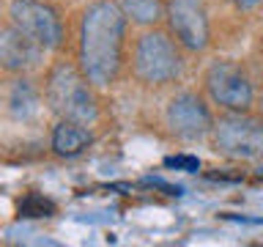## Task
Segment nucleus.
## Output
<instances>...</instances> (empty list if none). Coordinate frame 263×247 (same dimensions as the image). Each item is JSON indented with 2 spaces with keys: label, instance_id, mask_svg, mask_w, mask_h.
Instances as JSON below:
<instances>
[{
  "label": "nucleus",
  "instance_id": "f257e3e1",
  "mask_svg": "<svg viewBox=\"0 0 263 247\" xmlns=\"http://www.w3.org/2000/svg\"><path fill=\"white\" fill-rule=\"evenodd\" d=\"M126 49V16L115 0H93L80 16L77 66L93 88H107L118 80Z\"/></svg>",
  "mask_w": 263,
  "mask_h": 247
},
{
  "label": "nucleus",
  "instance_id": "f03ea898",
  "mask_svg": "<svg viewBox=\"0 0 263 247\" xmlns=\"http://www.w3.org/2000/svg\"><path fill=\"white\" fill-rule=\"evenodd\" d=\"M44 102L58 118L66 121H77L90 127L99 118L96 88L88 82L80 66L71 61H55L49 66L44 80Z\"/></svg>",
  "mask_w": 263,
  "mask_h": 247
},
{
  "label": "nucleus",
  "instance_id": "7ed1b4c3",
  "mask_svg": "<svg viewBox=\"0 0 263 247\" xmlns=\"http://www.w3.org/2000/svg\"><path fill=\"white\" fill-rule=\"evenodd\" d=\"M132 72L145 85H164L181 74V52L167 33L145 28L132 49Z\"/></svg>",
  "mask_w": 263,
  "mask_h": 247
},
{
  "label": "nucleus",
  "instance_id": "20e7f679",
  "mask_svg": "<svg viewBox=\"0 0 263 247\" xmlns=\"http://www.w3.org/2000/svg\"><path fill=\"white\" fill-rule=\"evenodd\" d=\"M214 151L230 160H260L263 156V121L250 118L247 113H228L211 123Z\"/></svg>",
  "mask_w": 263,
  "mask_h": 247
},
{
  "label": "nucleus",
  "instance_id": "39448f33",
  "mask_svg": "<svg viewBox=\"0 0 263 247\" xmlns=\"http://www.w3.org/2000/svg\"><path fill=\"white\" fill-rule=\"evenodd\" d=\"M8 22L30 41H36L41 49H58L63 44V20L47 0H11Z\"/></svg>",
  "mask_w": 263,
  "mask_h": 247
},
{
  "label": "nucleus",
  "instance_id": "423d86ee",
  "mask_svg": "<svg viewBox=\"0 0 263 247\" xmlns=\"http://www.w3.org/2000/svg\"><path fill=\"white\" fill-rule=\"evenodd\" d=\"M205 91L211 102L228 113H247L255 102V88L244 66L236 61H217L205 72Z\"/></svg>",
  "mask_w": 263,
  "mask_h": 247
},
{
  "label": "nucleus",
  "instance_id": "0eeeda50",
  "mask_svg": "<svg viewBox=\"0 0 263 247\" xmlns=\"http://www.w3.org/2000/svg\"><path fill=\"white\" fill-rule=\"evenodd\" d=\"M164 20L170 25V33L189 52H203L209 47L211 28L203 0H167L164 3Z\"/></svg>",
  "mask_w": 263,
  "mask_h": 247
},
{
  "label": "nucleus",
  "instance_id": "6e6552de",
  "mask_svg": "<svg viewBox=\"0 0 263 247\" xmlns=\"http://www.w3.org/2000/svg\"><path fill=\"white\" fill-rule=\"evenodd\" d=\"M164 121L173 135L184 137V140H200L211 132V113L205 102L192 91H184V94H176L170 99L167 110H164Z\"/></svg>",
  "mask_w": 263,
  "mask_h": 247
},
{
  "label": "nucleus",
  "instance_id": "1a4fd4ad",
  "mask_svg": "<svg viewBox=\"0 0 263 247\" xmlns=\"http://www.w3.org/2000/svg\"><path fill=\"white\" fill-rule=\"evenodd\" d=\"M44 52L36 41H30L22 30H16L14 25L0 28V72L6 74H28L39 69L44 61Z\"/></svg>",
  "mask_w": 263,
  "mask_h": 247
},
{
  "label": "nucleus",
  "instance_id": "9d476101",
  "mask_svg": "<svg viewBox=\"0 0 263 247\" xmlns=\"http://www.w3.org/2000/svg\"><path fill=\"white\" fill-rule=\"evenodd\" d=\"M93 143V135L88 132L85 123H77V121H66L61 118L52 129V151L63 160H74L80 156L85 148Z\"/></svg>",
  "mask_w": 263,
  "mask_h": 247
},
{
  "label": "nucleus",
  "instance_id": "9b49d317",
  "mask_svg": "<svg viewBox=\"0 0 263 247\" xmlns=\"http://www.w3.org/2000/svg\"><path fill=\"white\" fill-rule=\"evenodd\" d=\"M115 3L126 16V22L140 25V28H154L164 20L162 0H115Z\"/></svg>",
  "mask_w": 263,
  "mask_h": 247
},
{
  "label": "nucleus",
  "instance_id": "f8f14e48",
  "mask_svg": "<svg viewBox=\"0 0 263 247\" xmlns=\"http://www.w3.org/2000/svg\"><path fill=\"white\" fill-rule=\"evenodd\" d=\"M8 107H11L14 118H30L39 110V94L30 85V80H16V85L11 88V96H8Z\"/></svg>",
  "mask_w": 263,
  "mask_h": 247
},
{
  "label": "nucleus",
  "instance_id": "ddd939ff",
  "mask_svg": "<svg viewBox=\"0 0 263 247\" xmlns=\"http://www.w3.org/2000/svg\"><path fill=\"white\" fill-rule=\"evenodd\" d=\"M20 214H22V217H52V214H55V203L33 192V195H28V198H22V201H20Z\"/></svg>",
  "mask_w": 263,
  "mask_h": 247
},
{
  "label": "nucleus",
  "instance_id": "4468645a",
  "mask_svg": "<svg viewBox=\"0 0 263 247\" xmlns=\"http://www.w3.org/2000/svg\"><path fill=\"white\" fill-rule=\"evenodd\" d=\"M164 165H167V168H181L186 173H197V168H200V162H197L195 156H167Z\"/></svg>",
  "mask_w": 263,
  "mask_h": 247
},
{
  "label": "nucleus",
  "instance_id": "2eb2a0df",
  "mask_svg": "<svg viewBox=\"0 0 263 247\" xmlns=\"http://www.w3.org/2000/svg\"><path fill=\"white\" fill-rule=\"evenodd\" d=\"M233 3H236L238 8H255L258 3H263V0H233Z\"/></svg>",
  "mask_w": 263,
  "mask_h": 247
},
{
  "label": "nucleus",
  "instance_id": "dca6fc26",
  "mask_svg": "<svg viewBox=\"0 0 263 247\" xmlns=\"http://www.w3.org/2000/svg\"><path fill=\"white\" fill-rule=\"evenodd\" d=\"M260 173H263V168H260Z\"/></svg>",
  "mask_w": 263,
  "mask_h": 247
}]
</instances>
